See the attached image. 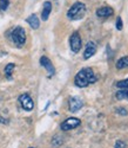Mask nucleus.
Here are the masks:
<instances>
[{"instance_id": "1", "label": "nucleus", "mask_w": 128, "mask_h": 148, "mask_svg": "<svg viewBox=\"0 0 128 148\" xmlns=\"http://www.w3.org/2000/svg\"><path fill=\"white\" fill-rule=\"evenodd\" d=\"M96 82V76L94 75V72L91 68H84L81 69L74 78V83L76 87L79 88H85L88 84H92Z\"/></svg>"}, {"instance_id": "2", "label": "nucleus", "mask_w": 128, "mask_h": 148, "mask_svg": "<svg viewBox=\"0 0 128 148\" xmlns=\"http://www.w3.org/2000/svg\"><path fill=\"white\" fill-rule=\"evenodd\" d=\"M86 13V5L84 3H80V1H76L74 3L71 8L68 10L67 12V18L71 19V20H79L81 18H84Z\"/></svg>"}, {"instance_id": "3", "label": "nucleus", "mask_w": 128, "mask_h": 148, "mask_svg": "<svg viewBox=\"0 0 128 148\" xmlns=\"http://www.w3.org/2000/svg\"><path fill=\"white\" fill-rule=\"evenodd\" d=\"M11 39L17 46H22L26 42V32H25L24 27L17 26L11 33Z\"/></svg>"}, {"instance_id": "4", "label": "nucleus", "mask_w": 128, "mask_h": 148, "mask_svg": "<svg viewBox=\"0 0 128 148\" xmlns=\"http://www.w3.org/2000/svg\"><path fill=\"white\" fill-rule=\"evenodd\" d=\"M69 46H71V50L74 53H78L80 51V49L82 46V42H81V37L78 32H74L71 38H69Z\"/></svg>"}, {"instance_id": "5", "label": "nucleus", "mask_w": 128, "mask_h": 148, "mask_svg": "<svg viewBox=\"0 0 128 148\" xmlns=\"http://www.w3.org/2000/svg\"><path fill=\"white\" fill-rule=\"evenodd\" d=\"M19 102L21 104V107L27 110V112H31V110L34 108V102L32 100V97L28 95V94H22L20 97H19Z\"/></svg>"}, {"instance_id": "6", "label": "nucleus", "mask_w": 128, "mask_h": 148, "mask_svg": "<svg viewBox=\"0 0 128 148\" xmlns=\"http://www.w3.org/2000/svg\"><path fill=\"white\" fill-rule=\"evenodd\" d=\"M80 120L76 119V117H69V119H66L61 123V129L62 130H71V129H74L76 127L80 126Z\"/></svg>"}, {"instance_id": "7", "label": "nucleus", "mask_w": 128, "mask_h": 148, "mask_svg": "<svg viewBox=\"0 0 128 148\" xmlns=\"http://www.w3.org/2000/svg\"><path fill=\"white\" fill-rule=\"evenodd\" d=\"M68 107H69V112L76 113L84 107V102L80 97H71L68 101Z\"/></svg>"}, {"instance_id": "8", "label": "nucleus", "mask_w": 128, "mask_h": 148, "mask_svg": "<svg viewBox=\"0 0 128 148\" xmlns=\"http://www.w3.org/2000/svg\"><path fill=\"white\" fill-rule=\"evenodd\" d=\"M40 64H41V66H44L46 69V71L48 72V76L49 77L53 76L54 73H55V69H54V66L52 64V62H51L46 56H42L40 58Z\"/></svg>"}, {"instance_id": "9", "label": "nucleus", "mask_w": 128, "mask_h": 148, "mask_svg": "<svg viewBox=\"0 0 128 148\" xmlns=\"http://www.w3.org/2000/svg\"><path fill=\"white\" fill-rule=\"evenodd\" d=\"M96 52V45L94 42H88L85 49V52H84V58L88 59L91 58L92 56H94V53Z\"/></svg>"}, {"instance_id": "10", "label": "nucleus", "mask_w": 128, "mask_h": 148, "mask_svg": "<svg viewBox=\"0 0 128 148\" xmlns=\"http://www.w3.org/2000/svg\"><path fill=\"white\" fill-rule=\"evenodd\" d=\"M113 13H114V11L109 6H104V7H100V8L96 10V16L101 17V18L110 17V16H113Z\"/></svg>"}, {"instance_id": "11", "label": "nucleus", "mask_w": 128, "mask_h": 148, "mask_svg": "<svg viewBox=\"0 0 128 148\" xmlns=\"http://www.w3.org/2000/svg\"><path fill=\"white\" fill-rule=\"evenodd\" d=\"M51 12H52V4H51V1H45L42 6V12H41V19L44 21L48 19Z\"/></svg>"}, {"instance_id": "12", "label": "nucleus", "mask_w": 128, "mask_h": 148, "mask_svg": "<svg viewBox=\"0 0 128 148\" xmlns=\"http://www.w3.org/2000/svg\"><path fill=\"white\" fill-rule=\"evenodd\" d=\"M27 23L30 24V26L32 27V29H34V30H36V29H39V26H40V20H39V18L36 17V14H31L28 18H27Z\"/></svg>"}, {"instance_id": "13", "label": "nucleus", "mask_w": 128, "mask_h": 148, "mask_svg": "<svg viewBox=\"0 0 128 148\" xmlns=\"http://www.w3.org/2000/svg\"><path fill=\"white\" fill-rule=\"evenodd\" d=\"M128 66V57H122L118 60V63H117V69H125Z\"/></svg>"}, {"instance_id": "14", "label": "nucleus", "mask_w": 128, "mask_h": 148, "mask_svg": "<svg viewBox=\"0 0 128 148\" xmlns=\"http://www.w3.org/2000/svg\"><path fill=\"white\" fill-rule=\"evenodd\" d=\"M63 143V138L60 136V135H55V136L52 139V146L53 147H60Z\"/></svg>"}, {"instance_id": "15", "label": "nucleus", "mask_w": 128, "mask_h": 148, "mask_svg": "<svg viewBox=\"0 0 128 148\" xmlns=\"http://www.w3.org/2000/svg\"><path fill=\"white\" fill-rule=\"evenodd\" d=\"M14 68H15V65H14L13 63H9V64H7V65H6V68H5V75H6V77H7V78H11L12 72H13Z\"/></svg>"}, {"instance_id": "16", "label": "nucleus", "mask_w": 128, "mask_h": 148, "mask_svg": "<svg viewBox=\"0 0 128 148\" xmlns=\"http://www.w3.org/2000/svg\"><path fill=\"white\" fill-rule=\"evenodd\" d=\"M117 88L120 90H128V78L123 81H119L117 83Z\"/></svg>"}, {"instance_id": "17", "label": "nucleus", "mask_w": 128, "mask_h": 148, "mask_svg": "<svg viewBox=\"0 0 128 148\" xmlns=\"http://www.w3.org/2000/svg\"><path fill=\"white\" fill-rule=\"evenodd\" d=\"M117 97L119 98V100H121V98H127V100H128V90H120V91H118Z\"/></svg>"}, {"instance_id": "18", "label": "nucleus", "mask_w": 128, "mask_h": 148, "mask_svg": "<svg viewBox=\"0 0 128 148\" xmlns=\"http://www.w3.org/2000/svg\"><path fill=\"white\" fill-rule=\"evenodd\" d=\"M8 0H0V11H5L8 7Z\"/></svg>"}, {"instance_id": "19", "label": "nucleus", "mask_w": 128, "mask_h": 148, "mask_svg": "<svg viewBox=\"0 0 128 148\" xmlns=\"http://www.w3.org/2000/svg\"><path fill=\"white\" fill-rule=\"evenodd\" d=\"M126 147H127V145L121 140L117 141V143H115V148H126Z\"/></svg>"}, {"instance_id": "20", "label": "nucleus", "mask_w": 128, "mask_h": 148, "mask_svg": "<svg viewBox=\"0 0 128 148\" xmlns=\"http://www.w3.org/2000/svg\"><path fill=\"white\" fill-rule=\"evenodd\" d=\"M117 113L120 115H128V112L125 108H117Z\"/></svg>"}, {"instance_id": "21", "label": "nucleus", "mask_w": 128, "mask_h": 148, "mask_svg": "<svg viewBox=\"0 0 128 148\" xmlns=\"http://www.w3.org/2000/svg\"><path fill=\"white\" fill-rule=\"evenodd\" d=\"M122 19H121V17H118V19H117V29L118 30H122Z\"/></svg>"}, {"instance_id": "22", "label": "nucleus", "mask_w": 128, "mask_h": 148, "mask_svg": "<svg viewBox=\"0 0 128 148\" xmlns=\"http://www.w3.org/2000/svg\"><path fill=\"white\" fill-rule=\"evenodd\" d=\"M30 148H33V147H30Z\"/></svg>"}]
</instances>
